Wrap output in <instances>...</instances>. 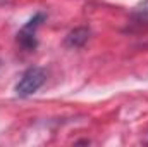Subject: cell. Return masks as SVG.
I'll list each match as a JSON object with an SVG mask.
<instances>
[{
	"label": "cell",
	"instance_id": "obj_1",
	"mask_svg": "<svg viewBox=\"0 0 148 147\" xmlns=\"http://www.w3.org/2000/svg\"><path fill=\"white\" fill-rule=\"evenodd\" d=\"M47 80V73L43 68H38V66H33L29 69H26L23 76L19 78V81L16 83V95L17 97H29L33 95L35 92H38V88L45 83Z\"/></svg>",
	"mask_w": 148,
	"mask_h": 147
},
{
	"label": "cell",
	"instance_id": "obj_2",
	"mask_svg": "<svg viewBox=\"0 0 148 147\" xmlns=\"http://www.w3.org/2000/svg\"><path fill=\"white\" fill-rule=\"evenodd\" d=\"M43 19H45V14L38 12L36 16H33V17L19 30V33H17V42H19L24 49L31 50V49L36 47V30H38V26L41 24Z\"/></svg>",
	"mask_w": 148,
	"mask_h": 147
},
{
	"label": "cell",
	"instance_id": "obj_3",
	"mask_svg": "<svg viewBox=\"0 0 148 147\" xmlns=\"http://www.w3.org/2000/svg\"><path fill=\"white\" fill-rule=\"evenodd\" d=\"M90 38V30L88 28H76L74 31H71L67 37H66V45L71 47V49H77V47H83Z\"/></svg>",
	"mask_w": 148,
	"mask_h": 147
},
{
	"label": "cell",
	"instance_id": "obj_4",
	"mask_svg": "<svg viewBox=\"0 0 148 147\" xmlns=\"http://www.w3.org/2000/svg\"><path fill=\"white\" fill-rule=\"evenodd\" d=\"M0 64H2V62H0Z\"/></svg>",
	"mask_w": 148,
	"mask_h": 147
}]
</instances>
